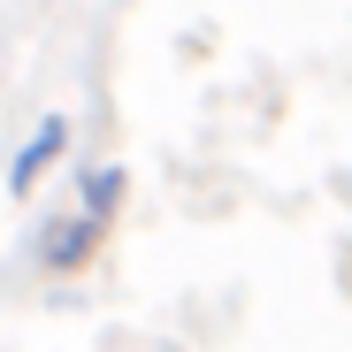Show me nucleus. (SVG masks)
<instances>
[{
    "label": "nucleus",
    "mask_w": 352,
    "mask_h": 352,
    "mask_svg": "<svg viewBox=\"0 0 352 352\" xmlns=\"http://www.w3.org/2000/svg\"><path fill=\"white\" fill-rule=\"evenodd\" d=\"M100 245H107V222L85 214V207H54V214L38 222V238H31V253H38L46 276H85V268L100 261Z\"/></svg>",
    "instance_id": "nucleus-1"
},
{
    "label": "nucleus",
    "mask_w": 352,
    "mask_h": 352,
    "mask_svg": "<svg viewBox=\"0 0 352 352\" xmlns=\"http://www.w3.org/2000/svg\"><path fill=\"white\" fill-rule=\"evenodd\" d=\"M62 153H69V115H46V123L16 146V161H8V199H31L46 184V168H62Z\"/></svg>",
    "instance_id": "nucleus-2"
},
{
    "label": "nucleus",
    "mask_w": 352,
    "mask_h": 352,
    "mask_svg": "<svg viewBox=\"0 0 352 352\" xmlns=\"http://www.w3.org/2000/svg\"><path fill=\"white\" fill-rule=\"evenodd\" d=\"M123 192H131V168H123V161H85V168H77V207H85V214L115 222V214H123Z\"/></svg>",
    "instance_id": "nucleus-3"
}]
</instances>
